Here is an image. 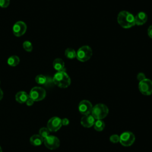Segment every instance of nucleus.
Returning <instances> with one entry per match:
<instances>
[{
    "label": "nucleus",
    "instance_id": "nucleus-1",
    "mask_svg": "<svg viewBox=\"0 0 152 152\" xmlns=\"http://www.w3.org/2000/svg\"><path fill=\"white\" fill-rule=\"evenodd\" d=\"M117 21L118 24L124 28H129L135 25L134 15L127 11L119 12L117 17Z\"/></svg>",
    "mask_w": 152,
    "mask_h": 152
},
{
    "label": "nucleus",
    "instance_id": "nucleus-2",
    "mask_svg": "<svg viewBox=\"0 0 152 152\" xmlns=\"http://www.w3.org/2000/svg\"><path fill=\"white\" fill-rule=\"evenodd\" d=\"M53 83L60 88H67L71 84V78L65 71L57 72L52 78Z\"/></svg>",
    "mask_w": 152,
    "mask_h": 152
},
{
    "label": "nucleus",
    "instance_id": "nucleus-3",
    "mask_svg": "<svg viewBox=\"0 0 152 152\" xmlns=\"http://www.w3.org/2000/svg\"><path fill=\"white\" fill-rule=\"evenodd\" d=\"M109 113V109L106 105L103 103H99L94 106L91 112V115L96 120L103 119Z\"/></svg>",
    "mask_w": 152,
    "mask_h": 152
},
{
    "label": "nucleus",
    "instance_id": "nucleus-4",
    "mask_svg": "<svg viewBox=\"0 0 152 152\" xmlns=\"http://www.w3.org/2000/svg\"><path fill=\"white\" fill-rule=\"evenodd\" d=\"M93 55V50L88 45H84L80 48L76 52V58L80 62L88 61Z\"/></svg>",
    "mask_w": 152,
    "mask_h": 152
},
{
    "label": "nucleus",
    "instance_id": "nucleus-5",
    "mask_svg": "<svg viewBox=\"0 0 152 152\" xmlns=\"http://www.w3.org/2000/svg\"><path fill=\"white\" fill-rule=\"evenodd\" d=\"M28 95L34 102L41 101L46 97V91L42 87H34L31 89Z\"/></svg>",
    "mask_w": 152,
    "mask_h": 152
},
{
    "label": "nucleus",
    "instance_id": "nucleus-6",
    "mask_svg": "<svg viewBox=\"0 0 152 152\" xmlns=\"http://www.w3.org/2000/svg\"><path fill=\"white\" fill-rule=\"evenodd\" d=\"M135 140L134 134L130 131H125L119 136V142L125 147H129L133 144Z\"/></svg>",
    "mask_w": 152,
    "mask_h": 152
},
{
    "label": "nucleus",
    "instance_id": "nucleus-7",
    "mask_svg": "<svg viewBox=\"0 0 152 152\" xmlns=\"http://www.w3.org/2000/svg\"><path fill=\"white\" fill-rule=\"evenodd\" d=\"M138 88L140 93L145 96H150L152 94V81L145 78L139 82Z\"/></svg>",
    "mask_w": 152,
    "mask_h": 152
},
{
    "label": "nucleus",
    "instance_id": "nucleus-8",
    "mask_svg": "<svg viewBox=\"0 0 152 152\" xmlns=\"http://www.w3.org/2000/svg\"><path fill=\"white\" fill-rule=\"evenodd\" d=\"M45 146L50 150H55L59 147L60 145L59 140L54 135H48L43 139Z\"/></svg>",
    "mask_w": 152,
    "mask_h": 152
},
{
    "label": "nucleus",
    "instance_id": "nucleus-9",
    "mask_svg": "<svg viewBox=\"0 0 152 152\" xmlns=\"http://www.w3.org/2000/svg\"><path fill=\"white\" fill-rule=\"evenodd\" d=\"M61 119L57 116L51 118L47 123V128L50 131L56 132L62 126Z\"/></svg>",
    "mask_w": 152,
    "mask_h": 152
},
{
    "label": "nucleus",
    "instance_id": "nucleus-10",
    "mask_svg": "<svg viewBox=\"0 0 152 152\" xmlns=\"http://www.w3.org/2000/svg\"><path fill=\"white\" fill-rule=\"evenodd\" d=\"M27 26L24 21H17L12 27L13 34L17 37H20L23 36L26 31Z\"/></svg>",
    "mask_w": 152,
    "mask_h": 152
},
{
    "label": "nucleus",
    "instance_id": "nucleus-11",
    "mask_svg": "<svg viewBox=\"0 0 152 152\" xmlns=\"http://www.w3.org/2000/svg\"><path fill=\"white\" fill-rule=\"evenodd\" d=\"M93 109V105L91 102L87 100L81 101L78 104V110L83 115L90 114Z\"/></svg>",
    "mask_w": 152,
    "mask_h": 152
},
{
    "label": "nucleus",
    "instance_id": "nucleus-12",
    "mask_svg": "<svg viewBox=\"0 0 152 152\" xmlns=\"http://www.w3.org/2000/svg\"><path fill=\"white\" fill-rule=\"evenodd\" d=\"M96 119L94 118L90 114L83 115L81 119V124L85 128H90L93 126L94 123Z\"/></svg>",
    "mask_w": 152,
    "mask_h": 152
},
{
    "label": "nucleus",
    "instance_id": "nucleus-13",
    "mask_svg": "<svg viewBox=\"0 0 152 152\" xmlns=\"http://www.w3.org/2000/svg\"><path fill=\"white\" fill-rule=\"evenodd\" d=\"M135 17V23L137 26H142L145 24L148 19L147 15L143 11L139 12Z\"/></svg>",
    "mask_w": 152,
    "mask_h": 152
},
{
    "label": "nucleus",
    "instance_id": "nucleus-14",
    "mask_svg": "<svg viewBox=\"0 0 152 152\" xmlns=\"http://www.w3.org/2000/svg\"><path fill=\"white\" fill-rule=\"evenodd\" d=\"M52 65L53 68L56 70L57 72L65 71V62L61 58H56L53 61Z\"/></svg>",
    "mask_w": 152,
    "mask_h": 152
},
{
    "label": "nucleus",
    "instance_id": "nucleus-15",
    "mask_svg": "<svg viewBox=\"0 0 152 152\" xmlns=\"http://www.w3.org/2000/svg\"><path fill=\"white\" fill-rule=\"evenodd\" d=\"M29 98V95L24 91L18 92L15 95V100L20 103H24Z\"/></svg>",
    "mask_w": 152,
    "mask_h": 152
},
{
    "label": "nucleus",
    "instance_id": "nucleus-16",
    "mask_svg": "<svg viewBox=\"0 0 152 152\" xmlns=\"http://www.w3.org/2000/svg\"><path fill=\"white\" fill-rule=\"evenodd\" d=\"M30 141L32 145L34 146H39L43 142V138L40 135L35 134L31 137Z\"/></svg>",
    "mask_w": 152,
    "mask_h": 152
},
{
    "label": "nucleus",
    "instance_id": "nucleus-17",
    "mask_svg": "<svg viewBox=\"0 0 152 152\" xmlns=\"http://www.w3.org/2000/svg\"><path fill=\"white\" fill-rule=\"evenodd\" d=\"M20 63V58L16 55H12L8 58L7 60V64L11 66H15Z\"/></svg>",
    "mask_w": 152,
    "mask_h": 152
},
{
    "label": "nucleus",
    "instance_id": "nucleus-18",
    "mask_svg": "<svg viewBox=\"0 0 152 152\" xmlns=\"http://www.w3.org/2000/svg\"><path fill=\"white\" fill-rule=\"evenodd\" d=\"M93 126L95 130L97 131H102L104 129L105 127V124L102 119H97L95 121Z\"/></svg>",
    "mask_w": 152,
    "mask_h": 152
},
{
    "label": "nucleus",
    "instance_id": "nucleus-19",
    "mask_svg": "<svg viewBox=\"0 0 152 152\" xmlns=\"http://www.w3.org/2000/svg\"><path fill=\"white\" fill-rule=\"evenodd\" d=\"M65 56L70 59L76 58V52L72 48H67L65 51Z\"/></svg>",
    "mask_w": 152,
    "mask_h": 152
},
{
    "label": "nucleus",
    "instance_id": "nucleus-20",
    "mask_svg": "<svg viewBox=\"0 0 152 152\" xmlns=\"http://www.w3.org/2000/svg\"><path fill=\"white\" fill-rule=\"evenodd\" d=\"M35 81L37 84L43 85V84H45L47 83L48 77H46L45 75H44L39 74V75H38L36 77Z\"/></svg>",
    "mask_w": 152,
    "mask_h": 152
},
{
    "label": "nucleus",
    "instance_id": "nucleus-21",
    "mask_svg": "<svg viewBox=\"0 0 152 152\" xmlns=\"http://www.w3.org/2000/svg\"><path fill=\"white\" fill-rule=\"evenodd\" d=\"M23 47L24 49L27 52H30L32 51L33 45H32V43L28 40H26L25 42H23Z\"/></svg>",
    "mask_w": 152,
    "mask_h": 152
},
{
    "label": "nucleus",
    "instance_id": "nucleus-22",
    "mask_svg": "<svg viewBox=\"0 0 152 152\" xmlns=\"http://www.w3.org/2000/svg\"><path fill=\"white\" fill-rule=\"evenodd\" d=\"M50 131L48 128H42L39 130V135L44 139L48 135H49Z\"/></svg>",
    "mask_w": 152,
    "mask_h": 152
},
{
    "label": "nucleus",
    "instance_id": "nucleus-23",
    "mask_svg": "<svg viewBox=\"0 0 152 152\" xmlns=\"http://www.w3.org/2000/svg\"><path fill=\"white\" fill-rule=\"evenodd\" d=\"M110 141L112 143H118L119 142V136L116 134L112 135L110 137Z\"/></svg>",
    "mask_w": 152,
    "mask_h": 152
},
{
    "label": "nucleus",
    "instance_id": "nucleus-24",
    "mask_svg": "<svg viewBox=\"0 0 152 152\" xmlns=\"http://www.w3.org/2000/svg\"><path fill=\"white\" fill-rule=\"evenodd\" d=\"M10 0H0V7L1 8H7L10 5Z\"/></svg>",
    "mask_w": 152,
    "mask_h": 152
},
{
    "label": "nucleus",
    "instance_id": "nucleus-25",
    "mask_svg": "<svg viewBox=\"0 0 152 152\" xmlns=\"http://www.w3.org/2000/svg\"><path fill=\"white\" fill-rule=\"evenodd\" d=\"M146 77H145V75H144V73H142V72H140V73H138V75H137V79L139 80V81H141L144 79H145Z\"/></svg>",
    "mask_w": 152,
    "mask_h": 152
},
{
    "label": "nucleus",
    "instance_id": "nucleus-26",
    "mask_svg": "<svg viewBox=\"0 0 152 152\" xmlns=\"http://www.w3.org/2000/svg\"><path fill=\"white\" fill-rule=\"evenodd\" d=\"M147 34L149 37L152 39V25L150 26V27L148 28L147 30Z\"/></svg>",
    "mask_w": 152,
    "mask_h": 152
},
{
    "label": "nucleus",
    "instance_id": "nucleus-27",
    "mask_svg": "<svg viewBox=\"0 0 152 152\" xmlns=\"http://www.w3.org/2000/svg\"><path fill=\"white\" fill-rule=\"evenodd\" d=\"M61 121H62V125L66 126V125H68L69 123V121L67 118H64V119H61Z\"/></svg>",
    "mask_w": 152,
    "mask_h": 152
},
{
    "label": "nucleus",
    "instance_id": "nucleus-28",
    "mask_svg": "<svg viewBox=\"0 0 152 152\" xmlns=\"http://www.w3.org/2000/svg\"><path fill=\"white\" fill-rule=\"evenodd\" d=\"M26 104H27V106H31V105L33 104L34 101L29 97V98H28V99H27V100L26 101Z\"/></svg>",
    "mask_w": 152,
    "mask_h": 152
},
{
    "label": "nucleus",
    "instance_id": "nucleus-29",
    "mask_svg": "<svg viewBox=\"0 0 152 152\" xmlns=\"http://www.w3.org/2000/svg\"><path fill=\"white\" fill-rule=\"evenodd\" d=\"M2 97H3V92L1 90V88H0V100L2 99Z\"/></svg>",
    "mask_w": 152,
    "mask_h": 152
},
{
    "label": "nucleus",
    "instance_id": "nucleus-30",
    "mask_svg": "<svg viewBox=\"0 0 152 152\" xmlns=\"http://www.w3.org/2000/svg\"><path fill=\"white\" fill-rule=\"evenodd\" d=\"M0 152H2V149H1V147H0Z\"/></svg>",
    "mask_w": 152,
    "mask_h": 152
},
{
    "label": "nucleus",
    "instance_id": "nucleus-31",
    "mask_svg": "<svg viewBox=\"0 0 152 152\" xmlns=\"http://www.w3.org/2000/svg\"><path fill=\"white\" fill-rule=\"evenodd\" d=\"M0 84H1V81H0Z\"/></svg>",
    "mask_w": 152,
    "mask_h": 152
}]
</instances>
